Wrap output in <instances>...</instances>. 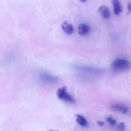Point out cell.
I'll return each instance as SVG.
<instances>
[{"instance_id":"cell-1","label":"cell","mask_w":131,"mask_h":131,"mask_svg":"<svg viewBox=\"0 0 131 131\" xmlns=\"http://www.w3.org/2000/svg\"><path fill=\"white\" fill-rule=\"evenodd\" d=\"M111 67L113 72H125L130 69L131 63L126 59L117 58L112 62Z\"/></svg>"},{"instance_id":"cell-2","label":"cell","mask_w":131,"mask_h":131,"mask_svg":"<svg viewBox=\"0 0 131 131\" xmlns=\"http://www.w3.org/2000/svg\"><path fill=\"white\" fill-rule=\"evenodd\" d=\"M57 95L59 99L72 104H76V100L67 91L66 86L59 88L57 91Z\"/></svg>"},{"instance_id":"cell-3","label":"cell","mask_w":131,"mask_h":131,"mask_svg":"<svg viewBox=\"0 0 131 131\" xmlns=\"http://www.w3.org/2000/svg\"><path fill=\"white\" fill-rule=\"evenodd\" d=\"M74 68L79 71L94 74H100L103 73L105 71L104 69L95 68L90 66L83 65H75Z\"/></svg>"},{"instance_id":"cell-4","label":"cell","mask_w":131,"mask_h":131,"mask_svg":"<svg viewBox=\"0 0 131 131\" xmlns=\"http://www.w3.org/2000/svg\"><path fill=\"white\" fill-rule=\"evenodd\" d=\"M40 79L44 82L47 83H54L59 81V78L57 77L53 76L46 73H43L40 74Z\"/></svg>"},{"instance_id":"cell-5","label":"cell","mask_w":131,"mask_h":131,"mask_svg":"<svg viewBox=\"0 0 131 131\" xmlns=\"http://www.w3.org/2000/svg\"><path fill=\"white\" fill-rule=\"evenodd\" d=\"M90 30V27L86 24H81L78 27V33L80 35H86L89 33Z\"/></svg>"},{"instance_id":"cell-6","label":"cell","mask_w":131,"mask_h":131,"mask_svg":"<svg viewBox=\"0 0 131 131\" xmlns=\"http://www.w3.org/2000/svg\"><path fill=\"white\" fill-rule=\"evenodd\" d=\"M98 12L100 13L104 19H108L110 16V12L109 9L105 5L100 6L98 9Z\"/></svg>"},{"instance_id":"cell-7","label":"cell","mask_w":131,"mask_h":131,"mask_svg":"<svg viewBox=\"0 0 131 131\" xmlns=\"http://www.w3.org/2000/svg\"><path fill=\"white\" fill-rule=\"evenodd\" d=\"M61 27L63 30L67 34L71 35L74 33V28L73 26L67 22L65 21L63 22Z\"/></svg>"},{"instance_id":"cell-8","label":"cell","mask_w":131,"mask_h":131,"mask_svg":"<svg viewBox=\"0 0 131 131\" xmlns=\"http://www.w3.org/2000/svg\"><path fill=\"white\" fill-rule=\"evenodd\" d=\"M112 4L114 7V12L116 15H119L122 12V7L121 3L118 0H112Z\"/></svg>"},{"instance_id":"cell-9","label":"cell","mask_w":131,"mask_h":131,"mask_svg":"<svg viewBox=\"0 0 131 131\" xmlns=\"http://www.w3.org/2000/svg\"><path fill=\"white\" fill-rule=\"evenodd\" d=\"M76 121L78 124L82 127H87L88 125V123L84 117L81 115L77 114L76 115Z\"/></svg>"},{"instance_id":"cell-10","label":"cell","mask_w":131,"mask_h":131,"mask_svg":"<svg viewBox=\"0 0 131 131\" xmlns=\"http://www.w3.org/2000/svg\"><path fill=\"white\" fill-rule=\"evenodd\" d=\"M111 107L113 109L121 111L123 113H127V112L129 111V108L128 107L122 105H113Z\"/></svg>"},{"instance_id":"cell-11","label":"cell","mask_w":131,"mask_h":131,"mask_svg":"<svg viewBox=\"0 0 131 131\" xmlns=\"http://www.w3.org/2000/svg\"><path fill=\"white\" fill-rule=\"evenodd\" d=\"M106 121L110 123L111 125H114L116 124V121L115 120L112 118L111 117H109L106 118Z\"/></svg>"},{"instance_id":"cell-12","label":"cell","mask_w":131,"mask_h":131,"mask_svg":"<svg viewBox=\"0 0 131 131\" xmlns=\"http://www.w3.org/2000/svg\"><path fill=\"white\" fill-rule=\"evenodd\" d=\"M117 128L120 131H124L125 129V127L124 123L121 122L119 123L118 125Z\"/></svg>"},{"instance_id":"cell-13","label":"cell","mask_w":131,"mask_h":131,"mask_svg":"<svg viewBox=\"0 0 131 131\" xmlns=\"http://www.w3.org/2000/svg\"><path fill=\"white\" fill-rule=\"evenodd\" d=\"M97 124H98L99 126H100V127H102L104 125V122H101V121H98V122H97Z\"/></svg>"},{"instance_id":"cell-14","label":"cell","mask_w":131,"mask_h":131,"mask_svg":"<svg viewBox=\"0 0 131 131\" xmlns=\"http://www.w3.org/2000/svg\"><path fill=\"white\" fill-rule=\"evenodd\" d=\"M127 7H128V9L129 12H130V11H131V3H128Z\"/></svg>"},{"instance_id":"cell-15","label":"cell","mask_w":131,"mask_h":131,"mask_svg":"<svg viewBox=\"0 0 131 131\" xmlns=\"http://www.w3.org/2000/svg\"><path fill=\"white\" fill-rule=\"evenodd\" d=\"M57 131V130H56V131H54V130H49V131Z\"/></svg>"}]
</instances>
